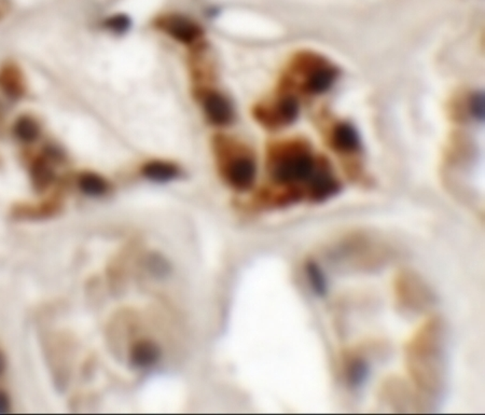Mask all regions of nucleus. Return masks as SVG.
<instances>
[{"instance_id":"obj_14","label":"nucleus","mask_w":485,"mask_h":415,"mask_svg":"<svg viewBox=\"0 0 485 415\" xmlns=\"http://www.w3.org/2000/svg\"><path fill=\"white\" fill-rule=\"evenodd\" d=\"M299 114V104L296 99L293 97H284L277 105L278 121L283 125H290Z\"/></svg>"},{"instance_id":"obj_9","label":"nucleus","mask_w":485,"mask_h":415,"mask_svg":"<svg viewBox=\"0 0 485 415\" xmlns=\"http://www.w3.org/2000/svg\"><path fill=\"white\" fill-rule=\"evenodd\" d=\"M144 174L154 181H169L177 177V167L170 163L152 162L146 165Z\"/></svg>"},{"instance_id":"obj_5","label":"nucleus","mask_w":485,"mask_h":415,"mask_svg":"<svg viewBox=\"0 0 485 415\" xmlns=\"http://www.w3.org/2000/svg\"><path fill=\"white\" fill-rule=\"evenodd\" d=\"M164 28L175 39L182 42L190 43L200 36L201 29L189 18L173 16L164 21Z\"/></svg>"},{"instance_id":"obj_15","label":"nucleus","mask_w":485,"mask_h":415,"mask_svg":"<svg viewBox=\"0 0 485 415\" xmlns=\"http://www.w3.org/2000/svg\"><path fill=\"white\" fill-rule=\"evenodd\" d=\"M369 375V366L364 360L357 358L347 369V380L353 388H360Z\"/></svg>"},{"instance_id":"obj_1","label":"nucleus","mask_w":485,"mask_h":415,"mask_svg":"<svg viewBox=\"0 0 485 415\" xmlns=\"http://www.w3.org/2000/svg\"><path fill=\"white\" fill-rule=\"evenodd\" d=\"M317 168L315 160L306 150H296L279 158L273 167L274 179L279 184L304 183Z\"/></svg>"},{"instance_id":"obj_18","label":"nucleus","mask_w":485,"mask_h":415,"mask_svg":"<svg viewBox=\"0 0 485 415\" xmlns=\"http://www.w3.org/2000/svg\"><path fill=\"white\" fill-rule=\"evenodd\" d=\"M470 108H471L473 116L480 120L484 118V97L482 94H479L477 97H473Z\"/></svg>"},{"instance_id":"obj_10","label":"nucleus","mask_w":485,"mask_h":415,"mask_svg":"<svg viewBox=\"0 0 485 415\" xmlns=\"http://www.w3.org/2000/svg\"><path fill=\"white\" fill-rule=\"evenodd\" d=\"M14 133L18 140L24 142H33L38 138L40 129L37 122L31 116H22L14 125Z\"/></svg>"},{"instance_id":"obj_20","label":"nucleus","mask_w":485,"mask_h":415,"mask_svg":"<svg viewBox=\"0 0 485 415\" xmlns=\"http://www.w3.org/2000/svg\"><path fill=\"white\" fill-rule=\"evenodd\" d=\"M5 371V360L3 353L0 352V377L3 375Z\"/></svg>"},{"instance_id":"obj_7","label":"nucleus","mask_w":485,"mask_h":415,"mask_svg":"<svg viewBox=\"0 0 485 415\" xmlns=\"http://www.w3.org/2000/svg\"><path fill=\"white\" fill-rule=\"evenodd\" d=\"M332 142L334 147L339 151L351 152L358 151L360 149V140H359L358 133L353 125L349 123H340L334 129L332 135Z\"/></svg>"},{"instance_id":"obj_17","label":"nucleus","mask_w":485,"mask_h":415,"mask_svg":"<svg viewBox=\"0 0 485 415\" xmlns=\"http://www.w3.org/2000/svg\"><path fill=\"white\" fill-rule=\"evenodd\" d=\"M106 25L108 26L112 31L122 33L127 31L129 26V20L125 16H116L114 18H109L106 22Z\"/></svg>"},{"instance_id":"obj_16","label":"nucleus","mask_w":485,"mask_h":415,"mask_svg":"<svg viewBox=\"0 0 485 415\" xmlns=\"http://www.w3.org/2000/svg\"><path fill=\"white\" fill-rule=\"evenodd\" d=\"M0 84L3 86L5 91L13 97H18L23 92V84L18 77V71L16 68L5 69L0 78Z\"/></svg>"},{"instance_id":"obj_4","label":"nucleus","mask_w":485,"mask_h":415,"mask_svg":"<svg viewBox=\"0 0 485 415\" xmlns=\"http://www.w3.org/2000/svg\"><path fill=\"white\" fill-rule=\"evenodd\" d=\"M338 71L332 65L319 63L312 68L306 81V89L310 93L321 94L328 91L334 84Z\"/></svg>"},{"instance_id":"obj_6","label":"nucleus","mask_w":485,"mask_h":415,"mask_svg":"<svg viewBox=\"0 0 485 415\" xmlns=\"http://www.w3.org/2000/svg\"><path fill=\"white\" fill-rule=\"evenodd\" d=\"M204 107L208 118L216 125H227L232 120L230 103L220 94H208V97L205 99Z\"/></svg>"},{"instance_id":"obj_3","label":"nucleus","mask_w":485,"mask_h":415,"mask_svg":"<svg viewBox=\"0 0 485 415\" xmlns=\"http://www.w3.org/2000/svg\"><path fill=\"white\" fill-rule=\"evenodd\" d=\"M229 181L240 190H247L256 178V164L251 158L235 159L227 168Z\"/></svg>"},{"instance_id":"obj_8","label":"nucleus","mask_w":485,"mask_h":415,"mask_svg":"<svg viewBox=\"0 0 485 415\" xmlns=\"http://www.w3.org/2000/svg\"><path fill=\"white\" fill-rule=\"evenodd\" d=\"M34 188L38 192L46 190L54 179L53 171L43 159L36 160L31 170Z\"/></svg>"},{"instance_id":"obj_2","label":"nucleus","mask_w":485,"mask_h":415,"mask_svg":"<svg viewBox=\"0 0 485 415\" xmlns=\"http://www.w3.org/2000/svg\"><path fill=\"white\" fill-rule=\"evenodd\" d=\"M340 191V183L327 166H317L308 180V193L314 202H325Z\"/></svg>"},{"instance_id":"obj_19","label":"nucleus","mask_w":485,"mask_h":415,"mask_svg":"<svg viewBox=\"0 0 485 415\" xmlns=\"http://www.w3.org/2000/svg\"><path fill=\"white\" fill-rule=\"evenodd\" d=\"M10 411V400L8 395L0 390V413H8Z\"/></svg>"},{"instance_id":"obj_12","label":"nucleus","mask_w":485,"mask_h":415,"mask_svg":"<svg viewBox=\"0 0 485 415\" xmlns=\"http://www.w3.org/2000/svg\"><path fill=\"white\" fill-rule=\"evenodd\" d=\"M306 270L308 281L311 284L312 288L315 291V294L319 297L326 296L328 286H327L326 276L323 274L321 266L314 261H308Z\"/></svg>"},{"instance_id":"obj_11","label":"nucleus","mask_w":485,"mask_h":415,"mask_svg":"<svg viewBox=\"0 0 485 415\" xmlns=\"http://www.w3.org/2000/svg\"><path fill=\"white\" fill-rule=\"evenodd\" d=\"M81 191L91 197H99L104 194L108 189V185L104 178L97 174H84L79 179Z\"/></svg>"},{"instance_id":"obj_13","label":"nucleus","mask_w":485,"mask_h":415,"mask_svg":"<svg viewBox=\"0 0 485 415\" xmlns=\"http://www.w3.org/2000/svg\"><path fill=\"white\" fill-rule=\"evenodd\" d=\"M158 353L157 349L149 343H140V344L135 347L132 353V362L137 367H147V366L152 365L157 362Z\"/></svg>"}]
</instances>
